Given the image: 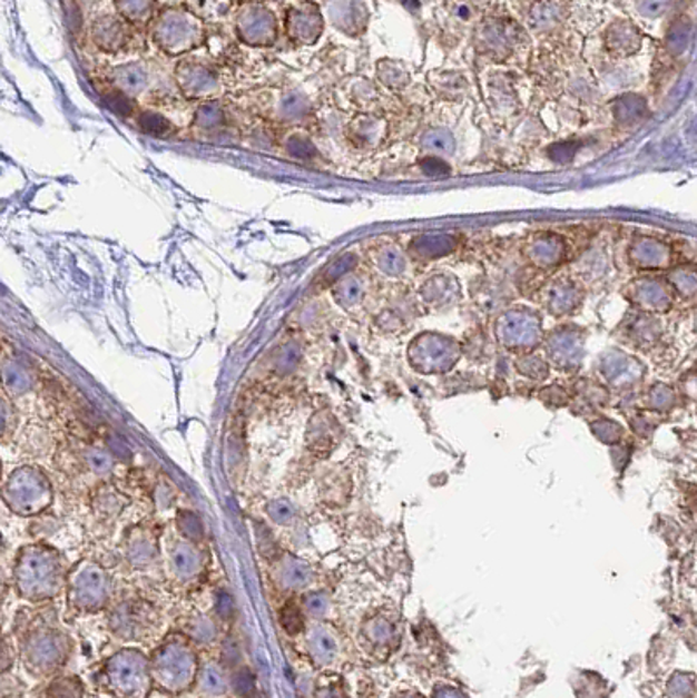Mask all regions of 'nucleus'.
Returning a JSON list of instances; mask_svg holds the SVG:
<instances>
[{"label": "nucleus", "mask_w": 697, "mask_h": 698, "mask_svg": "<svg viewBox=\"0 0 697 698\" xmlns=\"http://www.w3.org/2000/svg\"><path fill=\"white\" fill-rule=\"evenodd\" d=\"M104 679L110 694L119 698H146L150 691L149 660L135 648L114 653L104 667Z\"/></svg>", "instance_id": "6"}, {"label": "nucleus", "mask_w": 697, "mask_h": 698, "mask_svg": "<svg viewBox=\"0 0 697 698\" xmlns=\"http://www.w3.org/2000/svg\"><path fill=\"white\" fill-rule=\"evenodd\" d=\"M86 464L97 475H107L114 466L112 454L106 449L90 448L85 454Z\"/></svg>", "instance_id": "19"}, {"label": "nucleus", "mask_w": 697, "mask_h": 698, "mask_svg": "<svg viewBox=\"0 0 697 698\" xmlns=\"http://www.w3.org/2000/svg\"><path fill=\"white\" fill-rule=\"evenodd\" d=\"M14 690H17V681L4 675L0 676V698L9 697Z\"/></svg>", "instance_id": "28"}, {"label": "nucleus", "mask_w": 697, "mask_h": 698, "mask_svg": "<svg viewBox=\"0 0 697 698\" xmlns=\"http://www.w3.org/2000/svg\"><path fill=\"white\" fill-rule=\"evenodd\" d=\"M187 81L192 85L183 89L192 98L212 100L215 95L219 94V73L215 72L210 65L202 63V61H184L179 67V82L186 85Z\"/></svg>", "instance_id": "11"}, {"label": "nucleus", "mask_w": 697, "mask_h": 698, "mask_svg": "<svg viewBox=\"0 0 697 698\" xmlns=\"http://www.w3.org/2000/svg\"><path fill=\"white\" fill-rule=\"evenodd\" d=\"M12 423H14V414H12L11 404L4 395H0V441H4L9 435Z\"/></svg>", "instance_id": "25"}, {"label": "nucleus", "mask_w": 697, "mask_h": 698, "mask_svg": "<svg viewBox=\"0 0 697 698\" xmlns=\"http://www.w3.org/2000/svg\"><path fill=\"white\" fill-rule=\"evenodd\" d=\"M158 538L149 528L131 529L125 541L126 559L137 570H144L158 558Z\"/></svg>", "instance_id": "13"}, {"label": "nucleus", "mask_w": 697, "mask_h": 698, "mask_svg": "<svg viewBox=\"0 0 697 698\" xmlns=\"http://www.w3.org/2000/svg\"><path fill=\"white\" fill-rule=\"evenodd\" d=\"M91 33L95 37V45L104 51H119L130 41V24L126 23L125 18L119 12L100 17L94 23Z\"/></svg>", "instance_id": "12"}, {"label": "nucleus", "mask_w": 697, "mask_h": 698, "mask_svg": "<svg viewBox=\"0 0 697 698\" xmlns=\"http://www.w3.org/2000/svg\"><path fill=\"white\" fill-rule=\"evenodd\" d=\"M238 33L248 45H272L276 39V20L263 6H248L239 12Z\"/></svg>", "instance_id": "10"}, {"label": "nucleus", "mask_w": 697, "mask_h": 698, "mask_svg": "<svg viewBox=\"0 0 697 698\" xmlns=\"http://www.w3.org/2000/svg\"><path fill=\"white\" fill-rule=\"evenodd\" d=\"M233 687H235V690L238 691L239 695H244V697L252 695L256 682H254V676H252L251 670H238L235 675V679H233Z\"/></svg>", "instance_id": "27"}, {"label": "nucleus", "mask_w": 697, "mask_h": 698, "mask_svg": "<svg viewBox=\"0 0 697 698\" xmlns=\"http://www.w3.org/2000/svg\"><path fill=\"white\" fill-rule=\"evenodd\" d=\"M281 623L288 635H300L304 627L303 613L294 602H287L281 611Z\"/></svg>", "instance_id": "21"}, {"label": "nucleus", "mask_w": 697, "mask_h": 698, "mask_svg": "<svg viewBox=\"0 0 697 698\" xmlns=\"http://www.w3.org/2000/svg\"><path fill=\"white\" fill-rule=\"evenodd\" d=\"M6 592H8V586H6L4 574L0 571V606L4 604Z\"/></svg>", "instance_id": "29"}, {"label": "nucleus", "mask_w": 697, "mask_h": 698, "mask_svg": "<svg viewBox=\"0 0 697 698\" xmlns=\"http://www.w3.org/2000/svg\"><path fill=\"white\" fill-rule=\"evenodd\" d=\"M316 14H318V12H293L287 20V30H291V36L297 37V39L304 42L312 41V36H310L306 27H310L312 32H321V18L316 17ZM313 39H315V37H313Z\"/></svg>", "instance_id": "16"}, {"label": "nucleus", "mask_w": 697, "mask_h": 698, "mask_svg": "<svg viewBox=\"0 0 697 698\" xmlns=\"http://www.w3.org/2000/svg\"><path fill=\"white\" fill-rule=\"evenodd\" d=\"M67 601L81 613H98L110 599V578L98 562L82 559L67 573Z\"/></svg>", "instance_id": "5"}, {"label": "nucleus", "mask_w": 697, "mask_h": 698, "mask_svg": "<svg viewBox=\"0 0 697 698\" xmlns=\"http://www.w3.org/2000/svg\"><path fill=\"white\" fill-rule=\"evenodd\" d=\"M14 660H17V648L12 645L11 638L0 627V676L12 669Z\"/></svg>", "instance_id": "22"}, {"label": "nucleus", "mask_w": 697, "mask_h": 698, "mask_svg": "<svg viewBox=\"0 0 697 698\" xmlns=\"http://www.w3.org/2000/svg\"><path fill=\"white\" fill-rule=\"evenodd\" d=\"M150 678L165 690L180 694L192 687L198 676V655L192 639L184 635H168L149 658Z\"/></svg>", "instance_id": "3"}, {"label": "nucleus", "mask_w": 697, "mask_h": 698, "mask_svg": "<svg viewBox=\"0 0 697 698\" xmlns=\"http://www.w3.org/2000/svg\"><path fill=\"white\" fill-rule=\"evenodd\" d=\"M167 568L179 581L196 580L205 570V553L193 541L179 538L168 543Z\"/></svg>", "instance_id": "9"}, {"label": "nucleus", "mask_w": 697, "mask_h": 698, "mask_svg": "<svg viewBox=\"0 0 697 698\" xmlns=\"http://www.w3.org/2000/svg\"><path fill=\"white\" fill-rule=\"evenodd\" d=\"M0 479H2V460H0Z\"/></svg>", "instance_id": "30"}, {"label": "nucleus", "mask_w": 697, "mask_h": 698, "mask_svg": "<svg viewBox=\"0 0 697 698\" xmlns=\"http://www.w3.org/2000/svg\"><path fill=\"white\" fill-rule=\"evenodd\" d=\"M67 573L60 550L39 541L18 550L12 564V586L23 601L46 604L66 590Z\"/></svg>", "instance_id": "2"}, {"label": "nucleus", "mask_w": 697, "mask_h": 698, "mask_svg": "<svg viewBox=\"0 0 697 698\" xmlns=\"http://www.w3.org/2000/svg\"><path fill=\"white\" fill-rule=\"evenodd\" d=\"M175 525H177V531H179L183 540L193 541V543H198V541L203 540L205 528H203L202 521H199V517L196 513L189 512V510H180L177 513V519H175Z\"/></svg>", "instance_id": "18"}, {"label": "nucleus", "mask_w": 697, "mask_h": 698, "mask_svg": "<svg viewBox=\"0 0 697 698\" xmlns=\"http://www.w3.org/2000/svg\"><path fill=\"white\" fill-rule=\"evenodd\" d=\"M155 41L167 53L183 55L205 41V30L192 12L168 11L156 21Z\"/></svg>", "instance_id": "7"}, {"label": "nucleus", "mask_w": 697, "mask_h": 698, "mask_svg": "<svg viewBox=\"0 0 697 698\" xmlns=\"http://www.w3.org/2000/svg\"><path fill=\"white\" fill-rule=\"evenodd\" d=\"M189 638L196 639L199 642H210L215 638V626L210 618L199 617L193 620L189 626Z\"/></svg>", "instance_id": "24"}, {"label": "nucleus", "mask_w": 697, "mask_h": 698, "mask_svg": "<svg viewBox=\"0 0 697 698\" xmlns=\"http://www.w3.org/2000/svg\"><path fill=\"white\" fill-rule=\"evenodd\" d=\"M0 380H2V386L9 396H23L32 392V374H30L29 368L21 365L20 362H14V360H9L4 367L0 368Z\"/></svg>", "instance_id": "14"}, {"label": "nucleus", "mask_w": 697, "mask_h": 698, "mask_svg": "<svg viewBox=\"0 0 697 698\" xmlns=\"http://www.w3.org/2000/svg\"><path fill=\"white\" fill-rule=\"evenodd\" d=\"M199 687L210 695H223L226 691V678L217 663L210 662L198 670Z\"/></svg>", "instance_id": "17"}, {"label": "nucleus", "mask_w": 697, "mask_h": 698, "mask_svg": "<svg viewBox=\"0 0 697 698\" xmlns=\"http://www.w3.org/2000/svg\"><path fill=\"white\" fill-rule=\"evenodd\" d=\"M275 578L285 589H297L306 583V570L303 562L285 556L281 561H276Z\"/></svg>", "instance_id": "15"}, {"label": "nucleus", "mask_w": 697, "mask_h": 698, "mask_svg": "<svg viewBox=\"0 0 697 698\" xmlns=\"http://www.w3.org/2000/svg\"><path fill=\"white\" fill-rule=\"evenodd\" d=\"M266 513L276 524H288V522L293 521L294 509L287 500H275L269 501L268 507H266Z\"/></svg>", "instance_id": "23"}, {"label": "nucleus", "mask_w": 697, "mask_h": 698, "mask_svg": "<svg viewBox=\"0 0 697 698\" xmlns=\"http://www.w3.org/2000/svg\"><path fill=\"white\" fill-rule=\"evenodd\" d=\"M0 501L18 517H37L53 503V485L45 470L23 464L12 470L0 485Z\"/></svg>", "instance_id": "4"}, {"label": "nucleus", "mask_w": 697, "mask_h": 698, "mask_svg": "<svg viewBox=\"0 0 697 698\" xmlns=\"http://www.w3.org/2000/svg\"><path fill=\"white\" fill-rule=\"evenodd\" d=\"M82 682L78 678H58L51 682L48 698H82Z\"/></svg>", "instance_id": "20"}, {"label": "nucleus", "mask_w": 697, "mask_h": 698, "mask_svg": "<svg viewBox=\"0 0 697 698\" xmlns=\"http://www.w3.org/2000/svg\"><path fill=\"white\" fill-rule=\"evenodd\" d=\"M215 613L220 620L227 622V620H232L233 613H235V601H233L232 596L227 592L217 593V598H215Z\"/></svg>", "instance_id": "26"}, {"label": "nucleus", "mask_w": 697, "mask_h": 698, "mask_svg": "<svg viewBox=\"0 0 697 698\" xmlns=\"http://www.w3.org/2000/svg\"><path fill=\"white\" fill-rule=\"evenodd\" d=\"M109 626L118 638L135 641L149 636L156 627V613L147 602L125 601L116 606L109 617Z\"/></svg>", "instance_id": "8"}, {"label": "nucleus", "mask_w": 697, "mask_h": 698, "mask_svg": "<svg viewBox=\"0 0 697 698\" xmlns=\"http://www.w3.org/2000/svg\"><path fill=\"white\" fill-rule=\"evenodd\" d=\"M11 636L24 669L36 678L53 675L66 666L72 639L60 626L51 606H24L12 622Z\"/></svg>", "instance_id": "1"}]
</instances>
